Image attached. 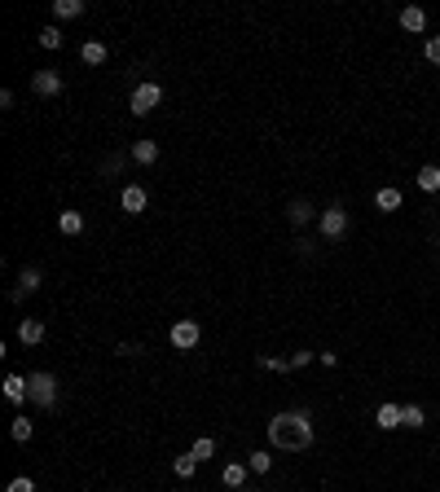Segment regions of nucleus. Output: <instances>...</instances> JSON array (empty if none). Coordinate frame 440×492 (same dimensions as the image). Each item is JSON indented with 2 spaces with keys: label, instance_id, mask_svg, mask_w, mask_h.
Here are the masks:
<instances>
[{
  "label": "nucleus",
  "instance_id": "1",
  "mask_svg": "<svg viewBox=\"0 0 440 492\" xmlns=\"http://www.w3.org/2000/svg\"><path fill=\"white\" fill-rule=\"evenodd\" d=\"M313 414L308 409H282V414L269 418V444L282 453H304L313 449Z\"/></svg>",
  "mask_w": 440,
  "mask_h": 492
},
{
  "label": "nucleus",
  "instance_id": "2",
  "mask_svg": "<svg viewBox=\"0 0 440 492\" xmlns=\"http://www.w3.org/2000/svg\"><path fill=\"white\" fill-rule=\"evenodd\" d=\"M27 400L31 404H40V409H53L58 404V378H53V374H31V378H27Z\"/></svg>",
  "mask_w": 440,
  "mask_h": 492
},
{
  "label": "nucleus",
  "instance_id": "3",
  "mask_svg": "<svg viewBox=\"0 0 440 492\" xmlns=\"http://www.w3.org/2000/svg\"><path fill=\"white\" fill-rule=\"evenodd\" d=\"M199 339H203V325L199 321H176L172 330H168V343L176 352H194L199 348Z\"/></svg>",
  "mask_w": 440,
  "mask_h": 492
},
{
  "label": "nucleus",
  "instance_id": "4",
  "mask_svg": "<svg viewBox=\"0 0 440 492\" xmlns=\"http://www.w3.org/2000/svg\"><path fill=\"white\" fill-rule=\"evenodd\" d=\"M317 224H321V238H344L348 233V211L344 207H339V203H331V207H326L321 211V216H317Z\"/></svg>",
  "mask_w": 440,
  "mask_h": 492
},
{
  "label": "nucleus",
  "instance_id": "5",
  "mask_svg": "<svg viewBox=\"0 0 440 492\" xmlns=\"http://www.w3.org/2000/svg\"><path fill=\"white\" fill-rule=\"evenodd\" d=\"M159 102H163V88H159V84H137V88H133V97H128V106H133L137 119H141V114H150Z\"/></svg>",
  "mask_w": 440,
  "mask_h": 492
},
{
  "label": "nucleus",
  "instance_id": "6",
  "mask_svg": "<svg viewBox=\"0 0 440 492\" xmlns=\"http://www.w3.org/2000/svg\"><path fill=\"white\" fill-rule=\"evenodd\" d=\"M31 93L36 97H58L62 93V75L58 71H36L31 75Z\"/></svg>",
  "mask_w": 440,
  "mask_h": 492
},
{
  "label": "nucleus",
  "instance_id": "7",
  "mask_svg": "<svg viewBox=\"0 0 440 492\" xmlns=\"http://www.w3.org/2000/svg\"><path fill=\"white\" fill-rule=\"evenodd\" d=\"M40 339H44V321L40 317H22L18 321V343H22V348H36Z\"/></svg>",
  "mask_w": 440,
  "mask_h": 492
},
{
  "label": "nucleus",
  "instance_id": "8",
  "mask_svg": "<svg viewBox=\"0 0 440 492\" xmlns=\"http://www.w3.org/2000/svg\"><path fill=\"white\" fill-rule=\"evenodd\" d=\"M247 474H251V466L247 462H229L220 470V484L229 488V492H242V484H247Z\"/></svg>",
  "mask_w": 440,
  "mask_h": 492
},
{
  "label": "nucleus",
  "instance_id": "9",
  "mask_svg": "<svg viewBox=\"0 0 440 492\" xmlns=\"http://www.w3.org/2000/svg\"><path fill=\"white\" fill-rule=\"evenodd\" d=\"M40 282H44V273H40V268H22V273H18V286H13V303H18L22 294H36V290H40Z\"/></svg>",
  "mask_w": 440,
  "mask_h": 492
},
{
  "label": "nucleus",
  "instance_id": "10",
  "mask_svg": "<svg viewBox=\"0 0 440 492\" xmlns=\"http://www.w3.org/2000/svg\"><path fill=\"white\" fill-rule=\"evenodd\" d=\"M145 203H150V198H145V189H141V185H128V189L119 193V207L128 211V216H141Z\"/></svg>",
  "mask_w": 440,
  "mask_h": 492
},
{
  "label": "nucleus",
  "instance_id": "11",
  "mask_svg": "<svg viewBox=\"0 0 440 492\" xmlns=\"http://www.w3.org/2000/svg\"><path fill=\"white\" fill-rule=\"evenodd\" d=\"M313 216H317V211H313V203H308V198H291V203H286V220L295 224V228H304Z\"/></svg>",
  "mask_w": 440,
  "mask_h": 492
},
{
  "label": "nucleus",
  "instance_id": "12",
  "mask_svg": "<svg viewBox=\"0 0 440 492\" xmlns=\"http://www.w3.org/2000/svg\"><path fill=\"white\" fill-rule=\"evenodd\" d=\"M58 228L67 238H79L84 233V216H79V211H58Z\"/></svg>",
  "mask_w": 440,
  "mask_h": 492
},
{
  "label": "nucleus",
  "instance_id": "13",
  "mask_svg": "<svg viewBox=\"0 0 440 492\" xmlns=\"http://www.w3.org/2000/svg\"><path fill=\"white\" fill-rule=\"evenodd\" d=\"M401 409H405V404H379V414H374L379 431H392V426H401Z\"/></svg>",
  "mask_w": 440,
  "mask_h": 492
},
{
  "label": "nucleus",
  "instance_id": "14",
  "mask_svg": "<svg viewBox=\"0 0 440 492\" xmlns=\"http://www.w3.org/2000/svg\"><path fill=\"white\" fill-rule=\"evenodd\" d=\"M84 13V0H53V18L58 22H71V18H79Z\"/></svg>",
  "mask_w": 440,
  "mask_h": 492
},
{
  "label": "nucleus",
  "instance_id": "15",
  "mask_svg": "<svg viewBox=\"0 0 440 492\" xmlns=\"http://www.w3.org/2000/svg\"><path fill=\"white\" fill-rule=\"evenodd\" d=\"M5 400L9 404H22L27 400V378H22V374H9V378H5Z\"/></svg>",
  "mask_w": 440,
  "mask_h": 492
},
{
  "label": "nucleus",
  "instance_id": "16",
  "mask_svg": "<svg viewBox=\"0 0 440 492\" xmlns=\"http://www.w3.org/2000/svg\"><path fill=\"white\" fill-rule=\"evenodd\" d=\"M414 180H418V189H422V193H436V189H440V168H436V163H427V168H418V176H414Z\"/></svg>",
  "mask_w": 440,
  "mask_h": 492
},
{
  "label": "nucleus",
  "instance_id": "17",
  "mask_svg": "<svg viewBox=\"0 0 440 492\" xmlns=\"http://www.w3.org/2000/svg\"><path fill=\"white\" fill-rule=\"evenodd\" d=\"M79 57H84V62H88V67H102V62L110 57V48H106L102 40H88L84 48H79Z\"/></svg>",
  "mask_w": 440,
  "mask_h": 492
},
{
  "label": "nucleus",
  "instance_id": "18",
  "mask_svg": "<svg viewBox=\"0 0 440 492\" xmlns=\"http://www.w3.org/2000/svg\"><path fill=\"white\" fill-rule=\"evenodd\" d=\"M401 27H405V31H414V36H418V31H422V27H427V13H422L418 5H410V9H401Z\"/></svg>",
  "mask_w": 440,
  "mask_h": 492
},
{
  "label": "nucleus",
  "instance_id": "19",
  "mask_svg": "<svg viewBox=\"0 0 440 492\" xmlns=\"http://www.w3.org/2000/svg\"><path fill=\"white\" fill-rule=\"evenodd\" d=\"M154 158H159V145H154V141H133V163H141V168H150Z\"/></svg>",
  "mask_w": 440,
  "mask_h": 492
},
{
  "label": "nucleus",
  "instance_id": "20",
  "mask_svg": "<svg viewBox=\"0 0 440 492\" xmlns=\"http://www.w3.org/2000/svg\"><path fill=\"white\" fill-rule=\"evenodd\" d=\"M172 470H176V479H189V474L199 470V457H194V453H181V457L172 462Z\"/></svg>",
  "mask_w": 440,
  "mask_h": 492
},
{
  "label": "nucleus",
  "instance_id": "21",
  "mask_svg": "<svg viewBox=\"0 0 440 492\" xmlns=\"http://www.w3.org/2000/svg\"><path fill=\"white\" fill-rule=\"evenodd\" d=\"M374 203H379V211H396L401 207V189H379V193H374Z\"/></svg>",
  "mask_w": 440,
  "mask_h": 492
},
{
  "label": "nucleus",
  "instance_id": "22",
  "mask_svg": "<svg viewBox=\"0 0 440 492\" xmlns=\"http://www.w3.org/2000/svg\"><path fill=\"white\" fill-rule=\"evenodd\" d=\"M422 422H427V414H422L418 404H405V409H401V426H414V431H418Z\"/></svg>",
  "mask_w": 440,
  "mask_h": 492
},
{
  "label": "nucleus",
  "instance_id": "23",
  "mask_svg": "<svg viewBox=\"0 0 440 492\" xmlns=\"http://www.w3.org/2000/svg\"><path fill=\"white\" fill-rule=\"evenodd\" d=\"M247 466H251V474H269L273 470V453H251Z\"/></svg>",
  "mask_w": 440,
  "mask_h": 492
},
{
  "label": "nucleus",
  "instance_id": "24",
  "mask_svg": "<svg viewBox=\"0 0 440 492\" xmlns=\"http://www.w3.org/2000/svg\"><path fill=\"white\" fill-rule=\"evenodd\" d=\"M9 435H13V439H18V444H27V439H31V435H36V426H31L27 418H13V426H9Z\"/></svg>",
  "mask_w": 440,
  "mask_h": 492
},
{
  "label": "nucleus",
  "instance_id": "25",
  "mask_svg": "<svg viewBox=\"0 0 440 492\" xmlns=\"http://www.w3.org/2000/svg\"><path fill=\"white\" fill-rule=\"evenodd\" d=\"M189 453L199 457V462H207V457L216 453V439H211V435H199V439H194V449H189Z\"/></svg>",
  "mask_w": 440,
  "mask_h": 492
},
{
  "label": "nucleus",
  "instance_id": "26",
  "mask_svg": "<svg viewBox=\"0 0 440 492\" xmlns=\"http://www.w3.org/2000/svg\"><path fill=\"white\" fill-rule=\"evenodd\" d=\"M260 369H273V374H282V369H291V356H260Z\"/></svg>",
  "mask_w": 440,
  "mask_h": 492
},
{
  "label": "nucleus",
  "instance_id": "27",
  "mask_svg": "<svg viewBox=\"0 0 440 492\" xmlns=\"http://www.w3.org/2000/svg\"><path fill=\"white\" fill-rule=\"evenodd\" d=\"M40 44H44V48H62V31H58V27H44V31H40Z\"/></svg>",
  "mask_w": 440,
  "mask_h": 492
},
{
  "label": "nucleus",
  "instance_id": "28",
  "mask_svg": "<svg viewBox=\"0 0 440 492\" xmlns=\"http://www.w3.org/2000/svg\"><path fill=\"white\" fill-rule=\"evenodd\" d=\"M5 492H36V484L27 479V474H18V479H9V488Z\"/></svg>",
  "mask_w": 440,
  "mask_h": 492
},
{
  "label": "nucleus",
  "instance_id": "29",
  "mask_svg": "<svg viewBox=\"0 0 440 492\" xmlns=\"http://www.w3.org/2000/svg\"><path fill=\"white\" fill-rule=\"evenodd\" d=\"M119 168H124V154H110V158L102 163V176H115Z\"/></svg>",
  "mask_w": 440,
  "mask_h": 492
},
{
  "label": "nucleus",
  "instance_id": "30",
  "mask_svg": "<svg viewBox=\"0 0 440 492\" xmlns=\"http://www.w3.org/2000/svg\"><path fill=\"white\" fill-rule=\"evenodd\" d=\"M427 62H432V67H440V36L427 40Z\"/></svg>",
  "mask_w": 440,
  "mask_h": 492
},
{
  "label": "nucleus",
  "instance_id": "31",
  "mask_svg": "<svg viewBox=\"0 0 440 492\" xmlns=\"http://www.w3.org/2000/svg\"><path fill=\"white\" fill-rule=\"evenodd\" d=\"M308 360H313V352H295V356H291V369H300V365H308Z\"/></svg>",
  "mask_w": 440,
  "mask_h": 492
},
{
  "label": "nucleus",
  "instance_id": "32",
  "mask_svg": "<svg viewBox=\"0 0 440 492\" xmlns=\"http://www.w3.org/2000/svg\"><path fill=\"white\" fill-rule=\"evenodd\" d=\"M242 492H247V488H242Z\"/></svg>",
  "mask_w": 440,
  "mask_h": 492
}]
</instances>
